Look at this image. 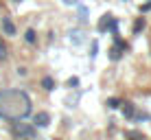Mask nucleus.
I'll return each instance as SVG.
<instances>
[{"mask_svg":"<svg viewBox=\"0 0 151 140\" xmlns=\"http://www.w3.org/2000/svg\"><path fill=\"white\" fill-rule=\"evenodd\" d=\"M123 114L127 118H132L134 116V103H123Z\"/></svg>","mask_w":151,"mask_h":140,"instance_id":"obj_6","label":"nucleus"},{"mask_svg":"<svg viewBox=\"0 0 151 140\" xmlns=\"http://www.w3.org/2000/svg\"><path fill=\"white\" fill-rule=\"evenodd\" d=\"M107 105H110L112 110H116V107L121 105V101H118V98H110V101H107Z\"/></svg>","mask_w":151,"mask_h":140,"instance_id":"obj_12","label":"nucleus"},{"mask_svg":"<svg viewBox=\"0 0 151 140\" xmlns=\"http://www.w3.org/2000/svg\"><path fill=\"white\" fill-rule=\"evenodd\" d=\"M2 31H4L7 35H15V24H13L9 18H2Z\"/></svg>","mask_w":151,"mask_h":140,"instance_id":"obj_4","label":"nucleus"},{"mask_svg":"<svg viewBox=\"0 0 151 140\" xmlns=\"http://www.w3.org/2000/svg\"><path fill=\"white\" fill-rule=\"evenodd\" d=\"M11 134H13L15 140H35V129L31 125H27V123H20V121L13 123Z\"/></svg>","mask_w":151,"mask_h":140,"instance_id":"obj_2","label":"nucleus"},{"mask_svg":"<svg viewBox=\"0 0 151 140\" xmlns=\"http://www.w3.org/2000/svg\"><path fill=\"white\" fill-rule=\"evenodd\" d=\"M31 110H33V103L31 96L22 90H0V118H7V121H22L27 118Z\"/></svg>","mask_w":151,"mask_h":140,"instance_id":"obj_1","label":"nucleus"},{"mask_svg":"<svg viewBox=\"0 0 151 140\" xmlns=\"http://www.w3.org/2000/svg\"><path fill=\"white\" fill-rule=\"evenodd\" d=\"M110 18H112V15H103V18H101V22H99V31H105V29H107Z\"/></svg>","mask_w":151,"mask_h":140,"instance_id":"obj_9","label":"nucleus"},{"mask_svg":"<svg viewBox=\"0 0 151 140\" xmlns=\"http://www.w3.org/2000/svg\"><path fill=\"white\" fill-rule=\"evenodd\" d=\"M42 85H44V90H53V88H55V81L50 79V77H44V79H42Z\"/></svg>","mask_w":151,"mask_h":140,"instance_id":"obj_8","label":"nucleus"},{"mask_svg":"<svg viewBox=\"0 0 151 140\" xmlns=\"http://www.w3.org/2000/svg\"><path fill=\"white\" fill-rule=\"evenodd\" d=\"M13 2H20V0H13Z\"/></svg>","mask_w":151,"mask_h":140,"instance_id":"obj_14","label":"nucleus"},{"mask_svg":"<svg viewBox=\"0 0 151 140\" xmlns=\"http://www.w3.org/2000/svg\"><path fill=\"white\" fill-rule=\"evenodd\" d=\"M24 39H27L29 44H35V39H37V35H35V31H33V29H29L27 33H24Z\"/></svg>","mask_w":151,"mask_h":140,"instance_id":"obj_7","label":"nucleus"},{"mask_svg":"<svg viewBox=\"0 0 151 140\" xmlns=\"http://www.w3.org/2000/svg\"><path fill=\"white\" fill-rule=\"evenodd\" d=\"M121 48L125 50V48H127V46H125V44L121 42V39H118V44H116V46H114V48L110 50V59H114V61H116L118 57H121Z\"/></svg>","mask_w":151,"mask_h":140,"instance_id":"obj_5","label":"nucleus"},{"mask_svg":"<svg viewBox=\"0 0 151 140\" xmlns=\"http://www.w3.org/2000/svg\"><path fill=\"white\" fill-rule=\"evenodd\" d=\"M149 9H151V2H147L145 7H140V11H149Z\"/></svg>","mask_w":151,"mask_h":140,"instance_id":"obj_13","label":"nucleus"},{"mask_svg":"<svg viewBox=\"0 0 151 140\" xmlns=\"http://www.w3.org/2000/svg\"><path fill=\"white\" fill-rule=\"evenodd\" d=\"M33 123H35L37 127H48L50 114H48V112H37V114H35V118H33Z\"/></svg>","mask_w":151,"mask_h":140,"instance_id":"obj_3","label":"nucleus"},{"mask_svg":"<svg viewBox=\"0 0 151 140\" xmlns=\"http://www.w3.org/2000/svg\"><path fill=\"white\" fill-rule=\"evenodd\" d=\"M2 59H7V46L2 44V39H0V61Z\"/></svg>","mask_w":151,"mask_h":140,"instance_id":"obj_11","label":"nucleus"},{"mask_svg":"<svg viewBox=\"0 0 151 140\" xmlns=\"http://www.w3.org/2000/svg\"><path fill=\"white\" fill-rule=\"evenodd\" d=\"M140 29H145V20H142V18H140L136 24H134V33H140Z\"/></svg>","mask_w":151,"mask_h":140,"instance_id":"obj_10","label":"nucleus"}]
</instances>
